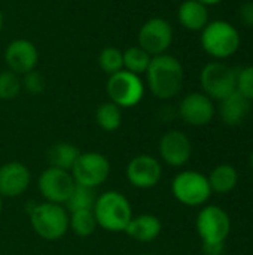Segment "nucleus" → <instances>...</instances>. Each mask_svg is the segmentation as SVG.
Segmentation results:
<instances>
[{"label": "nucleus", "mask_w": 253, "mask_h": 255, "mask_svg": "<svg viewBox=\"0 0 253 255\" xmlns=\"http://www.w3.org/2000/svg\"><path fill=\"white\" fill-rule=\"evenodd\" d=\"M198 1H201V3H204L206 6H215V4H218V3H221L222 0H198Z\"/></svg>", "instance_id": "2f4dec72"}, {"label": "nucleus", "mask_w": 253, "mask_h": 255, "mask_svg": "<svg viewBox=\"0 0 253 255\" xmlns=\"http://www.w3.org/2000/svg\"><path fill=\"white\" fill-rule=\"evenodd\" d=\"M79 154L81 151L78 149L76 145L70 142H57L49 146L46 152V161L49 167H57L70 172Z\"/></svg>", "instance_id": "aec40b11"}, {"label": "nucleus", "mask_w": 253, "mask_h": 255, "mask_svg": "<svg viewBox=\"0 0 253 255\" xmlns=\"http://www.w3.org/2000/svg\"><path fill=\"white\" fill-rule=\"evenodd\" d=\"M145 75L149 91L160 100L174 99L183 88V66L174 55L167 52L152 57Z\"/></svg>", "instance_id": "f257e3e1"}, {"label": "nucleus", "mask_w": 253, "mask_h": 255, "mask_svg": "<svg viewBox=\"0 0 253 255\" xmlns=\"http://www.w3.org/2000/svg\"><path fill=\"white\" fill-rule=\"evenodd\" d=\"M251 108H252V102H249L245 96H242L236 90L234 93H231L230 96H227L219 102L218 114L227 126L234 127L242 124L248 118Z\"/></svg>", "instance_id": "a211bd4d"}, {"label": "nucleus", "mask_w": 253, "mask_h": 255, "mask_svg": "<svg viewBox=\"0 0 253 255\" xmlns=\"http://www.w3.org/2000/svg\"><path fill=\"white\" fill-rule=\"evenodd\" d=\"M163 232L161 220L154 214H140L131 218L125 229V235L139 242V244H149L154 242Z\"/></svg>", "instance_id": "f3484780"}, {"label": "nucleus", "mask_w": 253, "mask_h": 255, "mask_svg": "<svg viewBox=\"0 0 253 255\" xmlns=\"http://www.w3.org/2000/svg\"><path fill=\"white\" fill-rule=\"evenodd\" d=\"M200 85L213 102H221L237 90V70L221 60H213L201 69Z\"/></svg>", "instance_id": "423d86ee"}, {"label": "nucleus", "mask_w": 253, "mask_h": 255, "mask_svg": "<svg viewBox=\"0 0 253 255\" xmlns=\"http://www.w3.org/2000/svg\"><path fill=\"white\" fill-rule=\"evenodd\" d=\"M195 229L203 244H225L231 230V220L221 206L207 205L198 212Z\"/></svg>", "instance_id": "1a4fd4ad"}, {"label": "nucleus", "mask_w": 253, "mask_h": 255, "mask_svg": "<svg viewBox=\"0 0 253 255\" xmlns=\"http://www.w3.org/2000/svg\"><path fill=\"white\" fill-rule=\"evenodd\" d=\"M216 114L215 102L203 91H194L186 94L179 105V117L183 123L192 127L207 126Z\"/></svg>", "instance_id": "ddd939ff"}, {"label": "nucleus", "mask_w": 253, "mask_h": 255, "mask_svg": "<svg viewBox=\"0 0 253 255\" xmlns=\"http://www.w3.org/2000/svg\"><path fill=\"white\" fill-rule=\"evenodd\" d=\"M95 123L104 131H116L122 124V109L107 100L95 109Z\"/></svg>", "instance_id": "4be33fe9"}, {"label": "nucleus", "mask_w": 253, "mask_h": 255, "mask_svg": "<svg viewBox=\"0 0 253 255\" xmlns=\"http://www.w3.org/2000/svg\"><path fill=\"white\" fill-rule=\"evenodd\" d=\"M75 184L88 188H97L103 185L110 176L109 158L97 151L81 152L70 170Z\"/></svg>", "instance_id": "6e6552de"}, {"label": "nucleus", "mask_w": 253, "mask_h": 255, "mask_svg": "<svg viewBox=\"0 0 253 255\" xmlns=\"http://www.w3.org/2000/svg\"><path fill=\"white\" fill-rule=\"evenodd\" d=\"M122 55H124V69L139 76L146 73L152 60V55H149L139 45L127 48L125 51H122Z\"/></svg>", "instance_id": "b1692460"}, {"label": "nucleus", "mask_w": 253, "mask_h": 255, "mask_svg": "<svg viewBox=\"0 0 253 255\" xmlns=\"http://www.w3.org/2000/svg\"><path fill=\"white\" fill-rule=\"evenodd\" d=\"M98 66L109 76L124 69V55L122 51L116 46H106L98 54Z\"/></svg>", "instance_id": "a878e982"}, {"label": "nucleus", "mask_w": 253, "mask_h": 255, "mask_svg": "<svg viewBox=\"0 0 253 255\" xmlns=\"http://www.w3.org/2000/svg\"><path fill=\"white\" fill-rule=\"evenodd\" d=\"M21 82H22V90H25L28 94H33V96L40 94L45 90V78L36 69L22 75Z\"/></svg>", "instance_id": "c85d7f7f"}, {"label": "nucleus", "mask_w": 253, "mask_h": 255, "mask_svg": "<svg viewBox=\"0 0 253 255\" xmlns=\"http://www.w3.org/2000/svg\"><path fill=\"white\" fill-rule=\"evenodd\" d=\"M31 184V173L21 161H7L0 166V196L15 199L22 196Z\"/></svg>", "instance_id": "dca6fc26"}, {"label": "nucleus", "mask_w": 253, "mask_h": 255, "mask_svg": "<svg viewBox=\"0 0 253 255\" xmlns=\"http://www.w3.org/2000/svg\"><path fill=\"white\" fill-rule=\"evenodd\" d=\"M139 255H155V254H151V253H142V254Z\"/></svg>", "instance_id": "c9c22d12"}, {"label": "nucleus", "mask_w": 253, "mask_h": 255, "mask_svg": "<svg viewBox=\"0 0 253 255\" xmlns=\"http://www.w3.org/2000/svg\"><path fill=\"white\" fill-rule=\"evenodd\" d=\"M106 93L109 100L121 109L134 108L145 97V82L139 75L122 69L107 78Z\"/></svg>", "instance_id": "0eeeda50"}, {"label": "nucleus", "mask_w": 253, "mask_h": 255, "mask_svg": "<svg viewBox=\"0 0 253 255\" xmlns=\"http://www.w3.org/2000/svg\"><path fill=\"white\" fill-rule=\"evenodd\" d=\"M251 169H252V173H253V151H252V154H251Z\"/></svg>", "instance_id": "f704fd0d"}, {"label": "nucleus", "mask_w": 253, "mask_h": 255, "mask_svg": "<svg viewBox=\"0 0 253 255\" xmlns=\"http://www.w3.org/2000/svg\"><path fill=\"white\" fill-rule=\"evenodd\" d=\"M1 30H3V13L0 12V33H1Z\"/></svg>", "instance_id": "473e14b6"}, {"label": "nucleus", "mask_w": 253, "mask_h": 255, "mask_svg": "<svg viewBox=\"0 0 253 255\" xmlns=\"http://www.w3.org/2000/svg\"><path fill=\"white\" fill-rule=\"evenodd\" d=\"M173 27L161 16H154L145 21L139 30L137 45L149 55H161L169 51L173 43Z\"/></svg>", "instance_id": "9d476101"}, {"label": "nucleus", "mask_w": 253, "mask_h": 255, "mask_svg": "<svg viewBox=\"0 0 253 255\" xmlns=\"http://www.w3.org/2000/svg\"><path fill=\"white\" fill-rule=\"evenodd\" d=\"M204 255H222L225 253V244H203Z\"/></svg>", "instance_id": "7c9ffc66"}, {"label": "nucleus", "mask_w": 253, "mask_h": 255, "mask_svg": "<svg viewBox=\"0 0 253 255\" xmlns=\"http://www.w3.org/2000/svg\"><path fill=\"white\" fill-rule=\"evenodd\" d=\"M28 215L33 232L43 241H60L69 232V211L63 205L36 203L28 211Z\"/></svg>", "instance_id": "20e7f679"}, {"label": "nucleus", "mask_w": 253, "mask_h": 255, "mask_svg": "<svg viewBox=\"0 0 253 255\" xmlns=\"http://www.w3.org/2000/svg\"><path fill=\"white\" fill-rule=\"evenodd\" d=\"M1 212H3V199L0 196V215H1Z\"/></svg>", "instance_id": "72a5a7b5"}, {"label": "nucleus", "mask_w": 253, "mask_h": 255, "mask_svg": "<svg viewBox=\"0 0 253 255\" xmlns=\"http://www.w3.org/2000/svg\"><path fill=\"white\" fill-rule=\"evenodd\" d=\"M173 197L189 208L203 206L212 197V188L204 173L198 170H182L171 181Z\"/></svg>", "instance_id": "39448f33"}, {"label": "nucleus", "mask_w": 253, "mask_h": 255, "mask_svg": "<svg viewBox=\"0 0 253 255\" xmlns=\"http://www.w3.org/2000/svg\"><path fill=\"white\" fill-rule=\"evenodd\" d=\"M200 42L207 55L215 60H224L234 55L242 45V37L234 24L225 19L209 21L201 30Z\"/></svg>", "instance_id": "7ed1b4c3"}, {"label": "nucleus", "mask_w": 253, "mask_h": 255, "mask_svg": "<svg viewBox=\"0 0 253 255\" xmlns=\"http://www.w3.org/2000/svg\"><path fill=\"white\" fill-rule=\"evenodd\" d=\"M22 91L21 76L13 73L12 70L0 72V99L1 100H13Z\"/></svg>", "instance_id": "bb28decb"}, {"label": "nucleus", "mask_w": 253, "mask_h": 255, "mask_svg": "<svg viewBox=\"0 0 253 255\" xmlns=\"http://www.w3.org/2000/svg\"><path fill=\"white\" fill-rule=\"evenodd\" d=\"M125 178L128 184L137 190H151L157 187L163 178L161 161L151 154H139L127 163Z\"/></svg>", "instance_id": "9b49d317"}, {"label": "nucleus", "mask_w": 253, "mask_h": 255, "mask_svg": "<svg viewBox=\"0 0 253 255\" xmlns=\"http://www.w3.org/2000/svg\"><path fill=\"white\" fill-rule=\"evenodd\" d=\"M237 91L253 102V64L237 70Z\"/></svg>", "instance_id": "cd10ccee"}, {"label": "nucleus", "mask_w": 253, "mask_h": 255, "mask_svg": "<svg viewBox=\"0 0 253 255\" xmlns=\"http://www.w3.org/2000/svg\"><path fill=\"white\" fill-rule=\"evenodd\" d=\"M212 193H231L239 184V172L231 164H218L207 176Z\"/></svg>", "instance_id": "412c9836"}, {"label": "nucleus", "mask_w": 253, "mask_h": 255, "mask_svg": "<svg viewBox=\"0 0 253 255\" xmlns=\"http://www.w3.org/2000/svg\"><path fill=\"white\" fill-rule=\"evenodd\" d=\"M160 158L171 167H183L192 155V143L186 133L180 130L166 131L158 142Z\"/></svg>", "instance_id": "4468645a"}, {"label": "nucleus", "mask_w": 253, "mask_h": 255, "mask_svg": "<svg viewBox=\"0 0 253 255\" xmlns=\"http://www.w3.org/2000/svg\"><path fill=\"white\" fill-rule=\"evenodd\" d=\"M4 63L7 70L22 76L36 69L39 63V51L28 39H15L4 49Z\"/></svg>", "instance_id": "2eb2a0df"}, {"label": "nucleus", "mask_w": 253, "mask_h": 255, "mask_svg": "<svg viewBox=\"0 0 253 255\" xmlns=\"http://www.w3.org/2000/svg\"><path fill=\"white\" fill-rule=\"evenodd\" d=\"M239 19L243 25L253 28V1H245L239 7Z\"/></svg>", "instance_id": "c756f323"}, {"label": "nucleus", "mask_w": 253, "mask_h": 255, "mask_svg": "<svg viewBox=\"0 0 253 255\" xmlns=\"http://www.w3.org/2000/svg\"><path fill=\"white\" fill-rule=\"evenodd\" d=\"M92 212L97 226L110 233H124L128 223L134 217L130 200L116 190H109L98 194Z\"/></svg>", "instance_id": "f03ea898"}, {"label": "nucleus", "mask_w": 253, "mask_h": 255, "mask_svg": "<svg viewBox=\"0 0 253 255\" xmlns=\"http://www.w3.org/2000/svg\"><path fill=\"white\" fill-rule=\"evenodd\" d=\"M37 188L45 202L64 206L72 190L75 188V181L70 172L48 166L39 175Z\"/></svg>", "instance_id": "f8f14e48"}, {"label": "nucleus", "mask_w": 253, "mask_h": 255, "mask_svg": "<svg viewBox=\"0 0 253 255\" xmlns=\"http://www.w3.org/2000/svg\"><path fill=\"white\" fill-rule=\"evenodd\" d=\"M95 199H97V196H95L94 188H88V187L75 184V188L72 190L67 202L64 203V208L69 212L82 211V209H92Z\"/></svg>", "instance_id": "393cba45"}, {"label": "nucleus", "mask_w": 253, "mask_h": 255, "mask_svg": "<svg viewBox=\"0 0 253 255\" xmlns=\"http://www.w3.org/2000/svg\"><path fill=\"white\" fill-rule=\"evenodd\" d=\"M97 221L92 209L69 212V230L79 238H89L97 230Z\"/></svg>", "instance_id": "5701e85b"}, {"label": "nucleus", "mask_w": 253, "mask_h": 255, "mask_svg": "<svg viewBox=\"0 0 253 255\" xmlns=\"http://www.w3.org/2000/svg\"><path fill=\"white\" fill-rule=\"evenodd\" d=\"M177 19L186 30L201 31L210 21L209 6L198 0H185L177 9Z\"/></svg>", "instance_id": "6ab92c4d"}]
</instances>
